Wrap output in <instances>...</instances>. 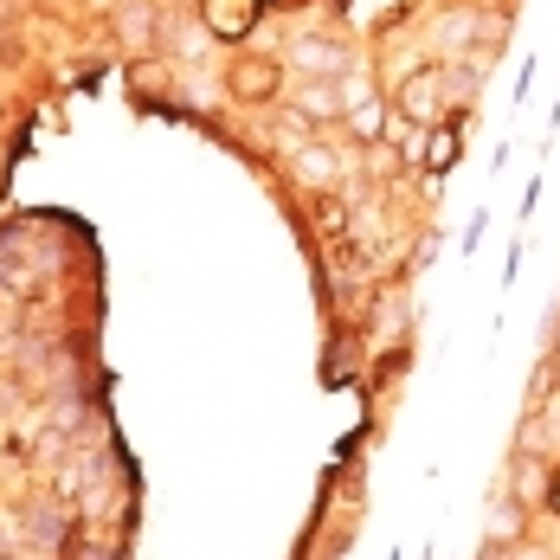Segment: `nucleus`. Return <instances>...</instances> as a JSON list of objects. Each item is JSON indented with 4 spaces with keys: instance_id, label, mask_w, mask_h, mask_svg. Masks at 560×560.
Masks as SVG:
<instances>
[{
    "instance_id": "obj_1",
    "label": "nucleus",
    "mask_w": 560,
    "mask_h": 560,
    "mask_svg": "<svg viewBox=\"0 0 560 560\" xmlns=\"http://www.w3.org/2000/svg\"><path fill=\"white\" fill-rule=\"evenodd\" d=\"M225 91H232V104H271L283 91V65L271 52H238L225 65Z\"/></svg>"
},
{
    "instance_id": "obj_2",
    "label": "nucleus",
    "mask_w": 560,
    "mask_h": 560,
    "mask_svg": "<svg viewBox=\"0 0 560 560\" xmlns=\"http://www.w3.org/2000/svg\"><path fill=\"white\" fill-rule=\"evenodd\" d=\"M439 110H445V65H425L399 84V116L406 122H439Z\"/></svg>"
},
{
    "instance_id": "obj_3",
    "label": "nucleus",
    "mask_w": 560,
    "mask_h": 560,
    "mask_svg": "<svg viewBox=\"0 0 560 560\" xmlns=\"http://www.w3.org/2000/svg\"><path fill=\"white\" fill-rule=\"evenodd\" d=\"M290 116H303L310 129H329V122H341V116H348V104H341V84H336V78H303V84H296V104H290Z\"/></svg>"
},
{
    "instance_id": "obj_4",
    "label": "nucleus",
    "mask_w": 560,
    "mask_h": 560,
    "mask_svg": "<svg viewBox=\"0 0 560 560\" xmlns=\"http://www.w3.org/2000/svg\"><path fill=\"white\" fill-rule=\"evenodd\" d=\"M483 33H503V20H483L477 7H451L445 20L432 26V39H439L445 52H464V46H477Z\"/></svg>"
},
{
    "instance_id": "obj_5",
    "label": "nucleus",
    "mask_w": 560,
    "mask_h": 560,
    "mask_svg": "<svg viewBox=\"0 0 560 560\" xmlns=\"http://www.w3.org/2000/svg\"><path fill=\"white\" fill-rule=\"evenodd\" d=\"M296 71H303V78H336L341 84L348 58H341V46H329V39H303V46H296Z\"/></svg>"
},
{
    "instance_id": "obj_6",
    "label": "nucleus",
    "mask_w": 560,
    "mask_h": 560,
    "mask_svg": "<svg viewBox=\"0 0 560 560\" xmlns=\"http://www.w3.org/2000/svg\"><path fill=\"white\" fill-rule=\"evenodd\" d=\"M290 168H296V180H310V187H329L336 180V155L323 142H296V162Z\"/></svg>"
},
{
    "instance_id": "obj_7",
    "label": "nucleus",
    "mask_w": 560,
    "mask_h": 560,
    "mask_svg": "<svg viewBox=\"0 0 560 560\" xmlns=\"http://www.w3.org/2000/svg\"><path fill=\"white\" fill-rule=\"evenodd\" d=\"M129 91H136V97H168V71H162L155 58H136V65H129Z\"/></svg>"
},
{
    "instance_id": "obj_8",
    "label": "nucleus",
    "mask_w": 560,
    "mask_h": 560,
    "mask_svg": "<svg viewBox=\"0 0 560 560\" xmlns=\"http://www.w3.org/2000/svg\"><path fill=\"white\" fill-rule=\"evenodd\" d=\"M149 33H155V13H149V7H129V13H122V39H129V46H142Z\"/></svg>"
},
{
    "instance_id": "obj_9",
    "label": "nucleus",
    "mask_w": 560,
    "mask_h": 560,
    "mask_svg": "<svg viewBox=\"0 0 560 560\" xmlns=\"http://www.w3.org/2000/svg\"><path fill=\"white\" fill-rule=\"evenodd\" d=\"M515 528H522V509H515V503H497V522H490V541L503 548V541H515Z\"/></svg>"
},
{
    "instance_id": "obj_10",
    "label": "nucleus",
    "mask_w": 560,
    "mask_h": 560,
    "mask_svg": "<svg viewBox=\"0 0 560 560\" xmlns=\"http://www.w3.org/2000/svg\"><path fill=\"white\" fill-rule=\"evenodd\" d=\"M451 149H457V136H451V129H439V136H432V155H425V162H432V168H451Z\"/></svg>"
}]
</instances>
